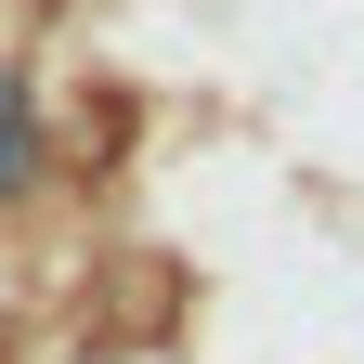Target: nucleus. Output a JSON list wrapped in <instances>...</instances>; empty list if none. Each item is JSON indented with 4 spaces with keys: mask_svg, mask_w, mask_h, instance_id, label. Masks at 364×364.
Returning <instances> with one entry per match:
<instances>
[{
    "mask_svg": "<svg viewBox=\"0 0 364 364\" xmlns=\"http://www.w3.org/2000/svg\"><path fill=\"white\" fill-rule=\"evenodd\" d=\"M26 156H39V144H26V91L0 78V196H14V182H26Z\"/></svg>",
    "mask_w": 364,
    "mask_h": 364,
    "instance_id": "obj_1",
    "label": "nucleus"
}]
</instances>
